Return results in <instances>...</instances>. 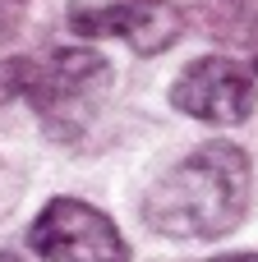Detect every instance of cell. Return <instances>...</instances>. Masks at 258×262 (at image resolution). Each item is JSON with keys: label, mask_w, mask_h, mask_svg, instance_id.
<instances>
[{"label": "cell", "mask_w": 258, "mask_h": 262, "mask_svg": "<svg viewBox=\"0 0 258 262\" xmlns=\"http://www.w3.org/2000/svg\"><path fill=\"white\" fill-rule=\"evenodd\" d=\"M254 203V166L235 143H203L148 193L143 216L166 239H222Z\"/></svg>", "instance_id": "1"}, {"label": "cell", "mask_w": 258, "mask_h": 262, "mask_svg": "<svg viewBox=\"0 0 258 262\" xmlns=\"http://www.w3.org/2000/svg\"><path fill=\"white\" fill-rule=\"evenodd\" d=\"M111 92V64L92 46H60L37 64V83L28 92V106L42 115L46 134L78 138L83 124L97 115L102 97Z\"/></svg>", "instance_id": "2"}, {"label": "cell", "mask_w": 258, "mask_h": 262, "mask_svg": "<svg viewBox=\"0 0 258 262\" xmlns=\"http://www.w3.org/2000/svg\"><path fill=\"white\" fill-rule=\"evenodd\" d=\"M28 244L37 258L51 262H129L125 235L83 198H51L37 212Z\"/></svg>", "instance_id": "3"}, {"label": "cell", "mask_w": 258, "mask_h": 262, "mask_svg": "<svg viewBox=\"0 0 258 262\" xmlns=\"http://www.w3.org/2000/svg\"><path fill=\"white\" fill-rule=\"evenodd\" d=\"M171 106L203 124H245L258 106V83L240 60L203 55L171 83Z\"/></svg>", "instance_id": "4"}, {"label": "cell", "mask_w": 258, "mask_h": 262, "mask_svg": "<svg viewBox=\"0 0 258 262\" xmlns=\"http://www.w3.org/2000/svg\"><path fill=\"white\" fill-rule=\"evenodd\" d=\"M69 28L78 37H120L138 55H162L185 32V9L175 0H111V5H74Z\"/></svg>", "instance_id": "5"}, {"label": "cell", "mask_w": 258, "mask_h": 262, "mask_svg": "<svg viewBox=\"0 0 258 262\" xmlns=\"http://www.w3.org/2000/svg\"><path fill=\"white\" fill-rule=\"evenodd\" d=\"M37 64L42 60H28V55H9L0 60V111L9 101H28L32 83H37Z\"/></svg>", "instance_id": "6"}, {"label": "cell", "mask_w": 258, "mask_h": 262, "mask_svg": "<svg viewBox=\"0 0 258 262\" xmlns=\"http://www.w3.org/2000/svg\"><path fill=\"white\" fill-rule=\"evenodd\" d=\"M212 23L231 37H258V0H212Z\"/></svg>", "instance_id": "7"}, {"label": "cell", "mask_w": 258, "mask_h": 262, "mask_svg": "<svg viewBox=\"0 0 258 262\" xmlns=\"http://www.w3.org/2000/svg\"><path fill=\"white\" fill-rule=\"evenodd\" d=\"M212 262H258V253H226V258H212Z\"/></svg>", "instance_id": "8"}, {"label": "cell", "mask_w": 258, "mask_h": 262, "mask_svg": "<svg viewBox=\"0 0 258 262\" xmlns=\"http://www.w3.org/2000/svg\"><path fill=\"white\" fill-rule=\"evenodd\" d=\"M0 262H28V258H18V253H9V249H5V253H0Z\"/></svg>", "instance_id": "9"}, {"label": "cell", "mask_w": 258, "mask_h": 262, "mask_svg": "<svg viewBox=\"0 0 258 262\" xmlns=\"http://www.w3.org/2000/svg\"><path fill=\"white\" fill-rule=\"evenodd\" d=\"M249 74H254V78H258V55H254V64H249Z\"/></svg>", "instance_id": "10"}]
</instances>
